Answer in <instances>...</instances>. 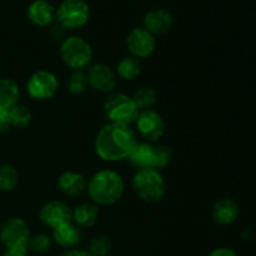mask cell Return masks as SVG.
<instances>
[{
    "label": "cell",
    "mask_w": 256,
    "mask_h": 256,
    "mask_svg": "<svg viewBox=\"0 0 256 256\" xmlns=\"http://www.w3.org/2000/svg\"><path fill=\"white\" fill-rule=\"evenodd\" d=\"M136 135L129 126L106 124L95 138V152L104 162H120L128 159L136 145Z\"/></svg>",
    "instance_id": "1"
},
{
    "label": "cell",
    "mask_w": 256,
    "mask_h": 256,
    "mask_svg": "<svg viewBox=\"0 0 256 256\" xmlns=\"http://www.w3.org/2000/svg\"><path fill=\"white\" fill-rule=\"evenodd\" d=\"M124 180L114 170L104 169L95 172L89 180L86 192L94 204L112 205L124 194Z\"/></svg>",
    "instance_id": "2"
},
{
    "label": "cell",
    "mask_w": 256,
    "mask_h": 256,
    "mask_svg": "<svg viewBox=\"0 0 256 256\" xmlns=\"http://www.w3.org/2000/svg\"><path fill=\"white\" fill-rule=\"evenodd\" d=\"M132 189L142 202H158L164 198L166 186L162 175L149 168L138 170L132 178Z\"/></svg>",
    "instance_id": "3"
},
{
    "label": "cell",
    "mask_w": 256,
    "mask_h": 256,
    "mask_svg": "<svg viewBox=\"0 0 256 256\" xmlns=\"http://www.w3.org/2000/svg\"><path fill=\"white\" fill-rule=\"evenodd\" d=\"M139 112L132 98L122 92L110 95L104 102V115L110 124L129 126L135 122Z\"/></svg>",
    "instance_id": "4"
},
{
    "label": "cell",
    "mask_w": 256,
    "mask_h": 256,
    "mask_svg": "<svg viewBox=\"0 0 256 256\" xmlns=\"http://www.w3.org/2000/svg\"><path fill=\"white\" fill-rule=\"evenodd\" d=\"M60 56L66 66L74 72L85 69L92 60L89 42L80 36H68L60 45Z\"/></svg>",
    "instance_id": "5"
},
{
    "label": "cell",
    "mask_w": 256,
    "mask_h": 256,
    "mask_svg": "<svg viewBox=\"0 0 256 256\" xmlns=\"http://www.w3.org/2000/svg\"><path fill=\"white\" fill-rule=\"evenodd\" d=\"M90 16V8L84 0H64L56 10V19L65 29L84 26Z\"/></svg>",
    "instance_id": "6"
},
{
    "label": "cell",
    "mask_w": 256,
    "mask_h": 256,
    "mask_svg": "<svg viewBox=\"0 0 256 256\" xmlns=\"http://www.w3.org/2000/svg\"><path fill=\"white\" fill-rule=\"evenodd\" d=\"M29 238V228L19 218L6 219L0 226V240L6 250H28Z\"/></svg>",
    "instance_id": "7"
},
{
    "label": "cell",
    "mask_w": 256,
    "mask_h": 256,
    "mask_svg": "<svg viewBox=\"0 0 256 256\" xmlns=\"http://www.w3.org/2000/svg\"><path fill=\"white\" fill-rule=\"evenodd\" d=\"M59 86L56 76L48 70H39L29 78L26 90L35 100H48L55 95Z\"/></svg>",
    "instance_id": "8"
},
{
    "label": "cell",
    "mask_w": 256,
    "mask_h": 256,
    "mask_svg": "<svg viewBox=\"0 0 256 256\" xmlns=\"http://www.w3.org/2000/svg\"><path fill=\"white\" fill-rule=\"evenodd\" d=\"M138 132L148 142H158L162 136L165 130L164 120L162 115L155 110H142L135 120Z\"/></svg>",
    "instance_id": "9"
},
{
    "label": "cell",
    "mask_w": 256,
    "mask_h": 256,
    "mask_svg": "<svg viewBox=\"0 0 256 256\" xmlns=\"http://www.w3.org/2000/svg\"><path fill=\"white\" fill-rule=\"evenodd\" d=\"M126 45L132 55L136 59H144L154 52L156 42L155 36L144 28H135L129 32Z\"/></svg>",
    "instance_id": "10"
},
{
    "label": "cell",
    "mask_w": 256,
    "mask_h": 256,
    "mask_svg": "<svg viewBox=\"0 0 256 256\" xmlns=\"http://www.w3.org/2000/svg\"><path fill=\"white\" fill-rule=\"evenodd\" d=\"M40 220L52 229L72 222V209L62 202H49L40 209Z\"/></svg>",
    "instance_id": "11"
},
{
    "label": "cell",
    "mask_w": 256,
    "mask_h": 256,
    "mask_svg": "<svg viewBox=\"0 0 256 256\" xmlns=\"http://www.w3.org/2000/svg\"><path fill=\"white\" fill-rule=\"evenodd\" d=\"M88 84L100 92H110L116 86V75L105 64H95L88 70Z\"/></svg>",
    "instance_id": "12"
},
{
    "label": "cell",
    "mask_w": 256,
    "mask_h": 256,
    "mask_svg": "<svg viewBox=\"0 0 256 256\" xmlns=\"http://www.w3.org/2000/svg\"><path fill=\"white\" fill-rule=\"evenodd\" d=\"M172 15L165 9H152L144 16V29L152 35H162L172 26Z\"/></svg>",
    "instance_id": "13"
},
{
    "label": "cell",
    "mask_w": 256,
    "mask_h": 256,
    "mask_svg": "<svg viewBox=\"0 0 256 256\" xmlns=\"http://www.w3.org/2000/svg\"><path fill=\"white\" fill-rule=\"evenodd\" d=\"M28 19L36 26H48L56 19V10L46 0H34L28 8Z\"/></svg>",
    "instance_id": "14"
},
{
    "label": "cell",
    "mask_w": 256,
    "mask_h": 256,
    "mask_svg": "<svg viewBox=\"0 0 256 256\" xmlns=\"http://www.w3.org/2000/svg\"><path fill=\"white\" fill-rule=\"evenodd\" d=\"M239 216V205L229 198L218 200L212 210V218L216 224L230 225Z\"/></svg>",
    "instance_id": "15"
},
{
    "label": "cell",
    "mask_w": 256,
    "mask_h": 256,
    "mask_svg": "<svg viewBox=\"0 0 256 256\" xmlns=\"http://www.w3.org/2000/svg\"><path fill=\"white\" fill-rule=\"evenodd\" d=\"M88 182L84 175L75 172H65L58 179V188L60 192L69 196H79L86 192Z\"/></svg>",
    "instance_id": "16"
},
{
    "label": "cell",
    "mask_w": 256,
    "mask_h": 256,
    "mask_svg": "<svg viewBox=\"0 0 256 256\" xmlns=\"http://www.w3.org/2000/svg\"><path fill=\"white\" fill-rule=\"evenodd\" d=\"M52 238L59 246L72 249L80 242L82 232L78 229L76 225L68 222V224L60 225V226L52 229Z\"/></svg>",
    "instance_id": "17"
},
{
    "label": "cell",
    "mask_w": 256,
    "mask_h": 256,
    "mask_svg": "<svg viewBox=\"0 0 256 256\" xmlns=\"http://www.w3.org/2000/svg\"><path fill=\"white\" fill-rule=\"evenodd\" d=\"M152 154H154V145L150 142H136L132 152L128 156V160L138 170L149 169L152 165Z\"/></svg>",
    "instance_id": "18"
},
{
    "label": "cell",
    "mask_w": 256,
    "mask_h": 256,
    "mask_svg": "<svg viewBox=\"0 0 256 256\" xmlns=\"http://www.w3.org/2000/svg\"><path fill=\"white\" fill-rule=\"evenodd\" d=\"M99 210L95 204L82 202L72 209V222L78 228H92L96 224Z\"/></svg>",
    "instance_id": "19"
},
{
    "label": "cell",
    "mask_w": 256,
    "mask_h": 256,
    "mask_svg": "<svg viewBox=\"0 0 256 256\" xmlns=\"http://www.w3.org/2000/svg\"><path fill=\"white\" fill-rule=\"evenodd\" d=\"M20 96L19 85L12 79H0V109L10 110L18 104Z\"/></svg>",
    "instance_id": "20"
},
{
    "label": "cell",
    "mask_w": 256,
    "mask_h": 256,
    "mask_svg": "<svg viewBox=\"0 0 256 256\" xmlns=\"http://www.w3.org/2000/svg\"><path fill=\"white\" fill-rule=\"evenodd\" d=\"M116 72L122 79L134 80L142 72V64L134 56L122 58L116 66Z\"/></svg>",
    "instance_id": "21"
},
{
    "label": "cell",
    "mask_w": 256,
    "mask_h": 256,
    "mask_svg": "<svg viewBox=\"0 0 256 256\" xmlns=\"http://www.w3.org/2000/svg\"><path fill=\"white\" fill-rule=\"evenodd\" d=\"M132 100L139 110H149L158 102V92L150 86H142L134 92Z\"/></svg>",
    "instance_id": "22"
},
{
    "label": "cell",
    "mask_w": 256,
    "mask_h": 256,
    "mask_svg": "<svg viewBox=\"0 0 256 256\" xmlns=\"http://www.w3.org/2000/svg\"><path fill=\"white\" fill-rule=\"evenodd\" d=\"M9 118L12 126L20 128V129L29 126L32 120V112L25 105L18 104L9 110Z\"/></svg>",
    "instance_id": "23"
},
{
    "label": "cell",
    "mask_w": 256,
    "mask_h": 256,
    "mask_svg": "<svg viewBox=\"0 0 256 256\" xmlns=\"http://www.w3.org/2000/svg\"><path fill=\"white\" fill-rule=\"evenodd\" d=\"M19 182V174L12 165H0V192H12Z\"/></svg>",
    "instance_id": "24"
},
{
    "label": "cell",
    "mask_w": 256,
    "mask_h": 256,
    "mask_svg": "<svg viewBox=\"0 0 256 256\" xmlns=\"http://www.w3.org/2000/svg\"><path fill=\"white\" fill-rule=\"evenodd\" d=\"M112 242L108 236L99 235L92 238L89 244V254L92 256H106L112 250Z\"/></svg>",
    "instance_id": "25"
},
{
    "label": "cell",
    "mask_w": 256,
    "mask_h": 256,
    "mask_svg": "<svg viewBox=\"0 0 256 256\" xmlns=\"http://www.w3.org/2000/svg\"><path fill=\"white\" fill-rule=\"evenodd\" d=\"M172 152L170 150V148L165 146V145H158L154 146V154H152V169H162L166 165H169V162H172Z\"/></svg>",
    "instance_id": "26"
},
{
    "label": "cell",
    "mask_w": 256,
    "mask_h": 256,
    "mask_svg": "<svg viewBox=\"0 0 256 256\" xmlns=\"http://www.w3.org/2000/svg\"><path fill=\"white\" fill-rule=\"evenodd\" d=\"M88 78L82 70L79 72H74L70 75L69 80H68V89L72 94L80 95L86 90L88 88Z\"/></svg>",
    "instance_id": "27"
},
{
    "label": "cell",
    "mask_w": 256,
    "mask_h": 256,
    "mask_svg": "<svg viewBox=\"0 0 256 256\" xmlns=\"http://www.w3.org/2000/svg\"><path fill=\"white\" fill-rule=\"evenodd\" d=\"M50 238L45 234H36V235H30L29 242H28V250L38 252V254H44L48 250L50 249Z\"/></svg>",
    "instance_id": "28"
},
{
    "label": "cell",
    "mask_w": 256,
    "mask_h": 256,
    "mask_svg": "<svg viewBox=\"0 0 256 256\" xmlns=\"http://www.w3.org/2000/svg\"><path fill=\"white\" fill-rule=\"evenodd\" d=\"M12 126L9 118V110L0 109V132H5Z\"/></svg>",
    "instance_id": "29"
},
{
    "label": "cell",
    "mask_w": 256,
    "mask_h": 256,
    "mask_svg": "<svg viewBox=\"0 0 256 256\" xmlns=\"http://www.w3.org/2000/svg\"><path fill=\"white\" fill-rule=\"evenodd\" d=\"M65 30L66 29L58 22V24L54 25V26L52 28V30H50V38H52V40H55V42L62 40V38L65 36Z\"/></svg>",
    "instance_id": "30"
},
{
    "label": "cell",
    "mask_w": 256,
    "mask_h": 256,
    "mask_svg": "<svg viewBox=\"0 0 256 256\" xmlns=\"http://www.w3.org/2000/svg\"><path fill=\"white\" fill-rule=\"evenodd\" d=\"M208 256H238V254L229 248H218V249L212 250Z\"/></svg>",
    "instance_id": "31"
},
{
    "label": "cell",
    "mask_w": 256,
    "mask_h": 256,
    "mask_svg": "<svg viewBox=\"0 0 256 256\" xmlns=\"http://www.w3.org/2000/svg\"><path fill=\"white\" fill-rule=\"evenodd\" d=\"M62 256H92L88 252H84V250H76V249H72L65 252Z\"/></svg>",
    "instance_id": "32"
},
{
    "label": "cell",
    "mask_w": 256,
    "mask_h": 256,
    "mask_svg": "<svg viewBox=\"0 0 256 256\" xmlns=\"http://www.w3.org/2000/svg\"><path fill=\"white\" fill-rule=\"evenodd\" d=\"M28 250H6L2 256H26Z\"/></svg>",
    "instance_id": "33"
},
{
    "label": "cell",
    "mask_w": 256,
    "mask_h": 256,
    "mask_svg": "<svg viewBox=\"0 0 256 256\" xmlns=\"http://www.w3.org/2000/svg\"><path fill=\"white\" fill-rule=\"evenodd\" d=\"M242 236L245 238V240H249L250 239V230H245L244 234H242Z\"/></svg>",
    "instance_id": "34"
}]
</instances>
